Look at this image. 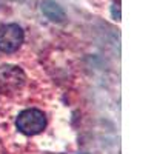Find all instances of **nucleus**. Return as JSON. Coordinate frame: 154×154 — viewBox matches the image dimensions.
<instances>
[{"label": "nucleus", "instance_id": "1", "mask_svg": "<svg viewBox=\"0 0 154 154\" xmlns=\"http://www.w3.org/2000/svg\"><path fill=\"white\" fill-rule=\"evenodd\" d=\"M17 128L19 131L23 134H38L40 131H43V128L46 125L45 120V114L38 109H25L23 112L19 114L17 117Z\"/></svg>", "mask_w": 154, "mask_h": 154}, {"label": "nucleus", "instance_id": "2", "mask_svg": "<svg viewBox=\"0 0 154 154\" xmlns=\"http://www.w3.org/2000/svg\"><path fill=\"white\" fill-rule=\"evenodd\" d=\"M25 74L17 66H2L0 68V93L14 94L23 86Z\"/></svg>", "mask_w": 154, "mask_h": 154}, {"label": "nucleus", "instance_id": "3", "mask_svg": "<svg viewBox=\"0 0 154 154\" xmlns=\"http://www.w3.org/2000/svg\"><path fill=\"white\" fill-rule=\"evenodd\" d=\"M23 43V31L19 25H5L0 28V51L14 53Z\"/></svg>", "mask_w": 154, "mask_h": 154}]
</instances>
